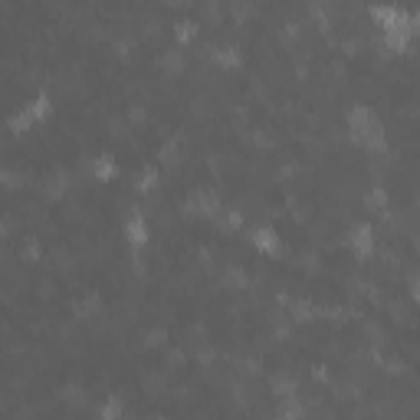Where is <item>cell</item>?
Listing matches in <instances>:
<instances>
[{
  "label": "cell",
  "instance_id": "cell-22",
  "mask_svg": "<svg viewBox=\"0 0 420 420\" xmlns=\"http://www.w3.org/2000/svg\"><path fill=\"white\" fill-rule=\"evenodd\" d=\"M302 414H305V407H302L299 400L296 398H286V400H280V417H302Z\"/></svg>",
  "mask_w": 420,
  "mask_h": 420
},
{
  "label": "cell",
  "instance_id": "cell-7",
  "mask_svg": "<svg viewBox=\"0 0 420 420\" xmlns=\"http://www.w3.org/2000/svg\"><path fill=\"white\" fill-rule=\"evenodd\" d=\"M270 391H273V398H276V400L299 398V384H296V377H292L289 371H280V375H273Z\"/></svg>",
  "mask_w": 420,
  "mask_h": 420
},
{
  "label": "cell",
  "instance_id": "cell-19",
  "mask_svg": "<svg viewBox=\"0 0 420 420\" xmlns=\"http://www.w3.org/2000/svg\"><path fill=\"white\" fill-rule=\"evenodd\" d=\"M0 184H3L7 191H20L23 184H27V174L13 171V168H3V164H0Z\"/></svg>",
  "mask_w": 420,
  "mask_h": 420
},
{
  "label": "cell",
  "instance_id": "cell-23",
  "mask_svg": "<svg viewBox=\"0 0 420 420\" xmlns=\"http://www.w3.org/2000/svg\"><path fill=\"white\" fill-rule=\"evenodd\" d=\"M63 400L69 407H82V404H86V394H82V388L69 384V388H63Z\"/></svg>",
  "mask_w": 420,
  "mask_h": 420
},
{
  "label": "cell",
  "instance_id": "cell-30",
  "mask_svg": "<svg viewBox=\"0 0 420 420\" xmlns=\"http://www.w3.org/2000/svg\"><path fill=\"white\" fill-rule=\"evenodd\" d=\"M108 129H112V138H125V131H129V122L108 119Z\"/></svg>",
  "mask_w": 420,
  "mask_h": 420
},
{
  "label": "cell",
  "instance_id": "cell-34",
  "mask_svg": "<svg viewBox=\"0 0 420 420\" xmlns=\"http://www.w3.org/2000/svg\"><path fill=\"white\" fill-rule=\"evenodd\" d=\"M164 7H184V3H187V0H161Z\"/></svg>",
  "mask_w": 420,
  "mask_h": 420
},
{
  "label": "cell",
  "instance_id": "cell-11",
  "mask_svg": "<svg viewBox=\"0 0 420 420\" xmlns=\"http://www.w3.org/2000/svg\"><path fill=\"white\" fill-rule=\"evenodd\" d=\"M27 115H30L33 122H36V125H40V122H46L50 119V115H53V99L50 96H43V92H40V96L36 99H30V102H27Z\"/></svg>",
  "mask_w": 420,
  "mask_h": 420
},
{
  "label": "cell",
  "instance_id": "cell-3",
  "mask_svg": "<svg viewBox=\"0 0 420 420\" xmlns=\"http://www.w3.org/2000/svg\"><path fill=\"white\" fill-rule=\"evenodd\" d=\"M371 17H375V23L381 27V30H410L414 33V17L410 13H404L400 7H394V3H377V7H371Z\"/></svg>",
  "mask_w": 420,
  "mask_h": 420
},
{
  "label": "cell",
  "instance_id": "cell-33",
  "mask_svg": "<svg viewBox=\"0 0 420 420\" xmlns=\"http://www.w3.org/2000/svg\"><path fill=\"white\" fill-rule=\"evenodd\" d=\"M7 233H10V220H0V240H7Z\"/></svg>",
  "mask_w": 420,
  "mask_h": 420
},
{
  "label": "cell",
  "instance_id": "cell-32",
  "mask_svg": "<svg viewBox=\"0 0 420 420\" xmlns=\"http://www.w3.org/2000/svg\"><path fill=\"white\" fill-rule=\"evenodd\" d=\"M391 312L398 322H407V305H400V302H391Z\"/></svg>",
  "mask_w": 420,
  "mask_h": 420
},
{
  "label": "cell",
  "instance_id": "cell-1",
  "mask_svg": "<svg viewBox=\"0 0 420 420\" xmlns=\"http://www.w3.org/2000/svg\"><path fill=\"white\" fill-rule=\"evenodd\" d=\"M345 125L352 141H358L365 151H371V154H384L388 151L384 125H381V119H377V112L371 106H352L345 115Z\"/></svg>",
  "mask_w": 420,
  "mask_h": 420
},
{
  "label": "cell",
  "instance_id": "cell-15",
  "mask_svg": "<svg viewBox=\"0 0 420 420\" xmlns=\"http://www.w3.org/2000/svg\"><path fill=\"white\" fill-rule=\"evenodd\" d=\"M365 207L371 214H384V210H388V191H384V187H371L365 194Z\"/></svg>",
  "mask_w": 420,
  "mask_h": 420
},
{
  "label": "cell",
  "instance_id": "cell-12",
  "mask_svg": "<svg viewBox=\"0 0 420 420\" xmlns=\"http://www.w3.org/2000/svg\"><path fill=\"white\" fill-rule=\"evenodd\" d=\"M220 282H224V289H233V292H247L249 289V276L243 266H226L224 276H220Z\"/></svg>",
  "mask_w": 420,
  "mask_h": 420
},
{
  "label": "cell",
  "instance_id": "cell-16",
  "mask_svg": "<svg viewBox=\"0 0 420 420\" xmlns=\"http://www.w3.org/2000/svg\"><path fill=\"white\" fill-rule=\"evenodd\" d=\"M73 309H75V315H79V319H92V315L102 312V299H99L96 292H92V296H86V299L75 302Z\"/></svg>",
  "mask_w": 420,
  "mask_h": 420
},
{
  "label": "cell",
  "instance_id": "cell-14",
  "mask_svg": "<svg viewBox=\"0 0 420 420\" xmlns=\"http://www.w3.org/2000/svg\"><path fill=\"white\" fill-rule=\"evenodd\" d=\"M178 161H181V138L164 141L161 148H158V164H164V168H174Z\"/></svg>",
  "mask_w": 420,
  "mask_h": 420
},
{
  "label": "cell",
  "instance_id": "cell-8",
  "mask_svg": "<svg viewBox=\"0 0 420 420\" xmlns=\"http://www.w3.org/2000/svg\"><path fill=\"white\" fill-rule=\"evenodd\" d=\"M125 237H129L131 249H141V247H148V224H145V217L141 214H131V220L125 224Z\"/></svg>",
  "mask_w": 420,
  "mask_h": 420
},
{
  "label": "cell",
  "instance_id": "cell-6",
  "mask_svg": "<svg viewBox=\"0 0 420 420\" xmlns=\"http://www.w3.org/2000/svg\"><path fill=\"white\" fill-rule=\"evenodd\" d=\"M253 247L263 253V256H282V240L273 226H259L253 233Z\"/></svg>",
  "mask_w": 420,
  "mask_h": 420
},
{
  "label": "cell",
  "instance_id": "cell-27",
  "mask_svg": "<svg viewBox=\"0 0 420 420\" xmlns=\"http://www.w3.org/2000/svg\"><path fill=\"white\" fill-rule=\"evenodd\" d=\"M145 391H148V394H161L164 391V375H148L145 377Z\"/></svg>",
  "mask_w": 420,
  "mask_h": 420
},
{
  "label": "cell",
  "instance_id": "cell-28",
  "mask_svg": "<svg viewBox=\"0 0 420 420\" xmlns=\"http://www.w3.org/2000/svg\"><path fill=\"white\" fill-rule=\"evenodd\" d=\"M164 345H168V332H164V328L148 332V348H164Z\"/></svg>",
  "mask_w": 420,
  "mask_h": 420
},
{
  "label": "cell",
  "instance_id": "cell-31",
  "mask_svg": "<svg viewBox=\"0 0 420 420\" xmlns=\"http://www.w3.org/2000/svg\"><path fill=\"white\" fill-rule=\"evenodd\" d=\"M214 348H207V345H201V352H197V361H201V365H210V361H214Z\"/></svg>",
  "mask_w": 420,
  "mask_h": 420
},
{
  "label": "cell",
  "instance_id": "cell-26",
  "mask_svg": "<svg viewBox=\"0 0 420 420\" xmlns=\"http://www.w3.org/2000/svg\"><path fill=\"white\" fill-rule=\"evenodd\" d=\"M365 338L371 345H384V328L377 322H365Z\"/></svg>",
  "mask_w": 420,
  "mask_h": 420
},
{
  "label": "cell",
  "instance_id": "cell-4",
  "mask_svg": "<svg viewBox=\"0 0 420 420\" xmlns=\"http://www.w3.org/2000/svg\"><path fill=\"white\" fill-rule=\"evenodd\" d=\"M348 247H352V253H355L358 259H368L375 253V230L368 224H355L348 230Z\"/></svg>",
  "mask_w": 420,
  "mask_h": 420
},
{
  "label": "cell",
  "instance_id": "cell-25",
  "mask_svg": "<svg viewBox=\"0 0 420 420\" xmlns=\"http://www.w3.org/2000/svg\"><path fill=\"white\" fill-rule=\"evenodd\" d=\"M125 122H129V125H145V122H148V108L145 106H129Z\"/></svg>",
  "mask_w": 420,
  "mask_h": 420
},
{
  "label": "cell",
  "instance_id": "cell-13",
  "mask_svg": "<svg viewBox=\"0 0 420 420\" xmlns=\"http://www.w3.org/2000/svg\"><path fill=\"white\" fill-rule=\"evenodd\" d=\"M115 174H119V164H115L112 154H99L96 161H92V178L96 181H112Z\"/></svg>",
  "mask_w": 420,
  "mask_h": 420
},
{
  "label": "cell",
  "instance_id": "cell-17",
  "mask_svg": "<svg viewBox=\"0 0 420 420\" xmlns=\"http://www.w3.org/2000/svg\"><path fill=\"white\" fill-rule=\"evenodd\" d=\"M122 414H125V400H122L119 394H112V398L99 407V417H102V420H119Z\"/></svg>",
  "mask_w": 420,
  "mask_h": 420
},
{
  "label": "cell",
  "instance_id": "cell-21",
  "mask_svg": "<svg viewBox=\"0 0 420 420\" xmlns=\"http://www.w3.org/2000/svg\"><path fill=\"white\" fill-rule=\"evenodd\" d=\"M289 319H296V322H309V319H315V309L302 299H289Z\"/></svg>",
  "mask_w": 420,
  "mask_h": 420
},
{
  "label": "cell",
  "instance_id": "cell-5",
  "mask_svg": "<svg viewBox=\"0 0 420 420\" xmlns=\"http://www.w3.org/2000/svg\"><path fill=\"white\" fill-rule=\"evenodd\" d=\"M69 187H73V174L63 171V168H56L43 178V197L46 201H63L69 194Z\"/></svg>",
  "mask_w": 420,
  "mask_h": 420
},
{
  "label": "cell",
  "instance_id": "cell-10",
  "mask_svg": "<svg viewBox=\"0 0 420 420\" xmlns=\"http://www.w3.org/2000/svg\"><path fill=\"white\" fill-rule=\"evenodd\" d=\"M210 53V63L220 66V69H240V50L237 46H214V50H207Z\"/></svg>",
  "mask_w": 420,
  "mask_h": 420
},
{
  "label": "cell",
  "instance_id": "cell-29",
  "mask_svg": "<svg viewBox=\"0 0 420 420\" xmlns=\"http://www.w3.org/2000/svg\"><path fill=\"white\" fill-rule=\"evenodd\" d=\"M253 145H256V148H276V138H273V135H266V131H253Z\"/></svg>",
  "mask_w": 420,
  "mask_h": 420
},
{
  "label": "cell",
  "instance_id": "cell-18",
  "mask_svg": "<svg viewBox=\"0 0 420 420\" xmlns=\"http://www.w3.org/2000/svg\"><path fill=\"white\" fill-rule=\"evenodd\" d=\"M36 122L27 115V108H20V112H13L10 119H7V131H13V135H23V131H30Z\"/></svg>",
  "mask_w": 420,
  "mask_h": 420
},
{
  "label": "cell",
  "instance_id": "cell-24",
  "mask_svg": "<svg viewBox=\"0 0 420 420\" xmlns=\"http://www.w3.org/2000/svg\"><path fill=\"white\" fill-rule=\"evenodd\" d=\"M154 184H158V171L148 168V171H141L138 178H135V191H151Z\"/></svg>",
  "mask_w": 420,
  "mask_h": 420
},
{
  "label": "cell",
  "instance_id": "cell-9",
  "mask_svg": "<svg viewBox=\"0 0 420 420\" xmlns=\"http://www.w3.org/2000/svg\"><path fill=\"white\" fill-rule=\"evenodd\" d=\"M158 66H161L164 75H171V79H178V75H184V69H187V56L174 46V50H164L161 59H158Z\"/></svg>",
  "mask_w": 420,
  "mask_h": 420
},
{
  "label": "cell",
  "instance_id": "cell-2",
  "mask_svg": "<svg viewBox=\"0 0 420 420\" xmlns=\"http://www.w3.org/2000/svg\"><path fill=\"white\" fill-rule=\"evenodd\" d=\"M187 217H207V220H214V217L224 214V204H220V194L210 191V187H197L191 201L181 207Z\"/></svg>",
  "mask_w": 420,
  "mask_h": 420
},
{
  "label": "cell",
  "instance_id": "cell-20",
  "mask_svg": "<svg viewBox=\"0 0 420 420\" xmlns=\"http://www.w3.org/2000/svg\"><path fill=\"white\" fill-rule=\"evenodd\" d=\"M197 30H201V27H197L194 20H181V23H174V40H178L181 46H187V43H191V40L197 36Z\"/></svg>",
  "mask_w": 420,
  "mask_h": 420
}]
</instances>
